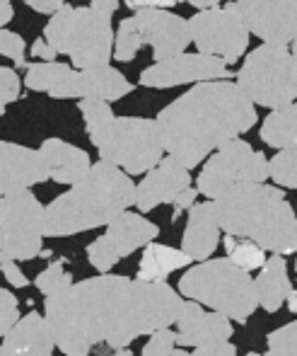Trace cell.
<instances>
[{"instance_id":"obj_38","label":"cell","mask_w":297,"mask_h":356,"mask_svg":"<svg viewBox=\"0 0 297 356\" xmlns=\"http://www.w3.org/2000/svg\"><path fill=\"white\" fill-rule=\"evenodd\" d=\"M32 56L34 58H42V61H56L58 51L46 42V39L42 37V39H37V42L32 44Z\"/></svg>"},{"instance_id":"obj_2","label":"cell","mask_w":297,"mask_h":356,"mask_svg":"<svg viewBox=\"0 0 297 356\" xmlns=\"http://www.w3.org/2000/svg\"><path fill=\"white\" fill-rule=\"evenodd\" d=\"M164 153L194 170L218 145L237 138L259 122L256 104L230 80L196 83L155 117Z\"/></svg>"},{"instance_id":"obj_21","label":"cell","mask_w":297,"mask_h":356,"mask_svg":"<svg viewBox=\"0 0 297 356\" xmlns=\"http://www.w3.org/2000/svg\"><path fill=\"white\" fill-rule=\"evenodd\" d=\"M37 150L42 155L44 165H46L49 179H53L58 184H68L70 187L80 177H85L87 170L92 168V160H90L87 150L60 141V138H46Z\"/></svg>"},{"instance_id":"obj_36","label":"cell","mask_w":297,"mask_h":356,"mask_svg":"<svg viewBox=\"0 0 297 356\" xmlns=\"http://www.w3.org/2000/svg\"><path fill=\"white\" fill-rule=\"evenodd\" d=\"M194 356H237V347L230 344L228 339H220V342H208L194 347Z\"/></svg>"},{"instance_id":"obj_31","label":"cell","mask_w":297,"mask_h":356,"mask_svg":"<svg viewBox=\"0 0 297 356\" xmlns=\"http://www.w3.org/2000/svg\"><path fill=\"white\" fill-rule=\"evenodd\" d=\"M24 49H27V44H24V39L17 32H10V29L0 27V56L12 58L17 68H27L29 63L24 58Z\"/></svg>"},{"instance_id":"obj_49","label":"cell","mask_w":297,"mask_h":356,"mask_svg":"<svg viewBox=\"0 0 297 356\" xmlns=\"http://www.w3.org/2000/svg\"><path fill=\"white\" fill-rule=\"evenodd\" d=\"M174 3H177V5H179V3H186V0H174Z\"/></svg>"},{"instance_id":"obj_6","label":"cell","mask_w":297,"mask_h":356,"mask_svg":"<svg viewBox=\"0 0 297 356\" xmlns=\"http://www.w3.org/2000/svg\"><path fill=\"white\" fill-rule=\"evenodd\" d=\"M44 39L70 58L73 68L107 66L114 54L112 17L92 8L63 5L44 27Z\"/></svg>"},{"instance_id":"obj_12","label":"cell","mask_w":297,"mask_h":356,"mask_svg":"<svg viewBox=\"0 0 297 356\" xmlns=\"http://www.w3.org/2000/svg\"><path fill=\"white\" fill-rule=\"evenodd\" d=\"M189 34L191 44L201 54L223 58L228 66L244 56L251 37L249 29L239 19V15L232 13L230 8H220V5L198 10L189 19Z\"/></svg>"},{"instance_id":"obj_28","label":"cell","mask_w":297,"mask_h":356,"mask_svg":"<svg viewBox=\"0 0 297 356\" xmlns=\"http://www.w3.org/2000/svg\"><path fill=\"white\" fill-rule=\"evenodd\" d=\"M63 264H65L63 259H56V262H51L37 279H34V286H37L44 296L58 293V291L68 289V286L73 284V274L65 272Z\"/></svg>"},{"instance_id":"obj_29","label":"cell","mask_w":297,"mask_h":356,"mask_svg":"<svg viewBox=\"0 0 297 356\" xmlns=\"http://www.w3.org/2000/svg\"><path fill=\"white\" fill-rule=\"evenodd\" d=\"M269 352L264 356H297V323H288L266 337Z\"/></svg>"},{"instance_id":"obj_14","label":"cell","mask_w":297,"mask_h":356,"mask_svg":"<svg viewBox=\"0 0 297 356\" xmlns=\"http://www.w3.org/2000/svg\"><path fill=\"white\" fill-rule=\"evenodd\" d=\"M249 34L261 42L293 44L297 37V0H230Z\"/></svg>"},{"instance_id":"obj_7","label":"cell","mask_w":297,"mask_h":356,"mask_svg":"<svg viewBox=\"0 0 297 356\" xmlns=\"http://www.w3.org/2000/svg\"><path fill=\"white\" fill-rule=\"evenodd\" d=\"M99 160L117 165L126 175H145L162 160L164 145L155 119L109 117L107 122L87 129Z\"/></svg>"},{"instance_id":"obj_11","label":"cell","mask_w":297,"mask_h":356,"mask_svg":"<svg viewBox=\"0 0 297 356\" xmlns=\"http://www.w3.org/2000/svg\"><path fill=\"white\" fill-rule=\"evenodd\" d=\"M44 245V204L32 189L0 197V252L15 262L37 259Z\"/></svg>"},{"instance_id":"obj_40","label":"cell","mask_w":297,"mask_h":356,"mask_svg":"<svg viewBox=\"0 0 297 356\" xmlns=\"http://www.w3.org/2000/svg\"><path fill=\"white\" fill-rule=\"evenodd\" d=\"M124 5H128L130 10H143V8H174V0H124Z\"/></svg>"},{"instance_id":"obj_32","label":"cell","mask_w":297,"mask_h":356,"mask_svg":"<svg viewBox=\"0 0 297 356\" xmlns=\"http://www.w3.org/2000/svg\"><path fill=\"white\" fill-rule=\"evenodd\" d=\"M19 90H22V78L15 73V68L0 66V117L5 114L8 104L19 99Z\"/></svg>"},{"instance_id":"obj_5","label":"cell","mask_w":297,"mask_h":356,"mask_svg":"<svg viewBox=\"0 0 297 356\" xmlns=\"http://www.w3.org/2000/svg\"><path fill=\"white\" fill-rule=\"evenodd\" d=\"M179 293L241 325L259 308L251 274L230 262V257H208L189 267L179 279Z\"/></svg>"},{"instance_id":"obj_3","label":"cell","mask_w":297,"mask_h":356,"mask_svg":"<svg viewBox=\"0 0 297 356\" xmlns=\"http://www.w3.org/2000/svg\"><path fill=\"white\" fill-rule=\"evenodd\" d=\"M220 230L246 238L266 252H297V218L285 192L266 182H239L213 199Z\"/></svg>"},{"instance_id":"obj_23","label":"cell","mask_w":297,"mask_h":356,"mask_svg":"<svg viewBox=\"0 0 297 356\" xmlns=\"http://www.w3.org/2000/svg\"><path fill=\"white\" fill-rule=\"evenodd\" d=\"M256 286V300L266 313H278L285 303V296L290 293L293 284L288 277V264H285L283 254L271 252L266 262L259 267V277L254 279Z\"/></svg>"},{"instance_id":"obj_19","label":"cell","mask_w":297,"mask_h":356,"mask_svg":"<svg viewBox=\"0 0 297 356\" xmlns=\"http://www.w3.org/2000/svg\"><path fill=\"white\" fill-rule=\"evenodd\" d=\"M53 342L51 330H49L44 315L37 310L19 318L8 334H3L0 344V356H53Z\"/></svg>"},{"instance_id":"obj_37","label":"cell","mask_w":297,"mask_h":356,"mask_svg":"<svg viewBox=\"0 0 297 356\" xmlns=\"http://www.w3.org/2000/svg\"><path fill=\"white\" fill-rule=\"evenodd\" d=\"M196 197H198V189L196 187H186L181 189V192L174 197V213H172V220H177L181 211H186V209H191V204H196Z\"/></svg>"},{"instance_id":"obj_17","label":"cell","mask_w":297,"mask_h":356,"mask_svg":"<svg viewBox=\"0 0 297 356\" xmlns=\"http://www.w3.org/2000/svg\"><path fill=\"white\" fill-rule=\"evenodd\" d=\"M49 179L39 150L27 145L0 141V197L22 189H32Z\"/></svg>"},{"instance_id":"obj_8","label":"cell","mask_w":297,"mask_h":356,"mask_svg":"<svg viewBox=\"0 0 297 356\" xmlns=\"http://www.w3.org/2000/svg\"><path fill=\"white\" fill-rule=\"evenodd\" d=\"M22 83L34 92H46L49 97L56 99L94 97L117 102L133 92V83L109 63L94 68H73L58 61L29 63Z\"/></svg>"},{"instance_id":"obj_45","label":"cell","mask_w":297,"mask_h":356,"mask_svg":"<svg viewBox=\"0 0 297 356\" xmlns=\"http://www.w3.org/2000/svg\"><path fill=\"white\" fill-rule=\"evenodd\" d=\"M112 356H135L133 352H130L128 347H121V349H117V352H114Z\"/></svg>"},{"instance_id":"obj_39","label":"cell","mask_w":297,"mask_h":356,"mask_svg":"<svg viewBox=\"0 0 297 356\" xmlns=\"http://www.w3.org/2000/svg\"><path fill=\"white\" fill-rule=\"evenodd\" d=\"M34 13H42V15H53L56 10L63 8V0H24Z\"/></svg>"},{"instance_id":"obj_33","label":"cell","mask_w":297,"mask_h":356,"mask_svg":"<svg viewBox=\"0 0 297 356\" xmlns=\"http://www.w3.org/2000/svg\"><path fill=\"white\" fill-rule=\"evenodd\" d=\"M174 347H177V332H172L169 327H162L150 332V339L145 342L140 356H169Z\"/></svg>"},{"instance_id":"obj_42","label":"cell","mask_w":297,"mask_h":356,"mask_svg":"<svg viewBox=\"0 0 297 356\" xmlns=\"http://www.w3.org/2000/svg\"><path fill=\"white\" fill-rule=\"evenodd\" d=\"M15 10H12V3L10 0H0V27H5V24L12 19Z\"/></svg>"},{"instance_id":"obj_30","label":"cell","mask_w":297,"mask_h":356,"mask_svg":"<svg viewBox=\"0 0 297 356\" xmlns=\"http://www.w3.org/2000/svg\"><path fill=\"white\" fill-rule=\"evenodd\" d=\"M87 259L99 274L112 272V269L121 262V257L114 252V248L109 245V240L104 238V235H99L97 240H92V243L87 245Z\"/></svg>"},{"instance_id":"obj_9","label":"cell","mask_w":297,"mask_h":356,"mask_svg":"<svg viewBox=\"0 0 297 356\" xmlns=\"http://www.w3.org/2000/svg\"><path fill=\"white\" fill-rule=\"evenodd\" d=\"M237 88L259 107H283L297 97V61L290 44L264 42L235 73Z\"/></svg>"},{"instance_id":"obj_25","label":"cell","mask_w":297,"mask_h":356,"mask_svg":"<svg viewBox=\"0 0 297 356\" xmlns=\"http://www.w3.org/2000/svg\"><path fill=\"white\" fill-rule=\"evenodd\" d=\"M261 141L271 148H293L297 145V104H283L271 109V114L261 124Z\"/></svg>"},{"instance_id":"obj_4","label":"cell","mask_w":297,"mask_h":356,"mask_svg":"<svg viewBox=\"0 0 297 356\" xmlns=\"http://www.w3.org/2000/svg\"><path fill=\"white\" fill-rule=\"evenodd\" d=\"M133 202L135 184L130 175L107 160L92 163L85 177L44 207V238H68L102 228Z\"/></svg>"},{"instance_id":"obj_16","label":"cell","mask_w":297,"mask_h":356,"mask_svg":"<svg viewBox=\"0 0 297 356\" xmlns=\"http://www.w3.org/2000/svg\"><path fill=\"white\" fill-rule=\"evenodd\" d=\"M186 187H191V170H186L172 155H162V160L145 172L143 182L135 184L133 207H138L140 213H148L162 204H172Z\"/></svg>"},{"instance_id":"obj_13","label":"cell","mask_w":297,"mask_h":356,"mask_svg":"<svg viewBox=\"0 0 297 356\" xmlns=\"http://www.w3.org/2000/svg\"><path fill=\"white\" fill-rule=\"evenodd\" d=\"M232 71L230 66L218 56L210 54H186L181 51L177 56L155 61L150 68L140 73V85L155 90L177 88V85L189 83H203V80H230Z\"/></svg>"},{"instance_id":"obj_22","label":"cell","mask_w":297,"mask_h":356,"mask_svg":"<svg viewBox=\"0 0 297 356\" xmlns=\"http://www.w3.org/2000/svg\"><path fill=\"white\" fill-rule=\"evenodd\" d=\"M158 235H160V228L153 220H148L143 213H133L126 209V211H121L117 218H112L107 223L104 238L109 240L114 252L124 259V257H130L135 250L153 243Z\"/></svg>"},{"instance_id":"obj_27","label":"cell","mask_w":297,"mask_h":356,"mask_svg":"<svg viewBox=\"0 0 297 356\" xmlns=\"http://www.w3.org/2000/svg\"><path fill=\"white\" fill-rule=\"evenodd\" d=\"M228 257H230V262L237 264L239 269L254 272V269H259L261 264L266 262V250L259 248L256 243H251V240L241 238L232 245V250L228 252Z\"/></svg>"},{"instance_id":"obj_1","label":"cell","mask_w":297,"mask_h":356,"mask_svg":"<svg viewBox=\"0 0 297 356\" xmlns=\"http://www.w3.org/2000/svg\"><path fill=\"white\" fill-rule=\"evenodd\" d=\"M184 298L167 282L99 274L46 296L44 320L63 356H87L94 344L128 347L143 334L172 327Z\"/></svg>"},{"instance_id":"obj_47","label":"cell","mask_w":297,"mask_h":356,"mask_svg":"<svg viewBox=\"0 0 297 356\" xmlns=\"http://www.w3.org/2000/svg\"><path fill=\"white\" fill-rule=\"evenodd\" d=\"M39 257L49 259V257H51V250H44V248H42V252H39Z\"/></svg>"},{"instance_id":"obj_43","label":"cell","mask_w":297,"mask_h":356,"mask_svg":"<svg viewBox=\"0 0 297 356\" xmlns=\"http://www.w3.org/2000/svg\"><path fill=\"white\" fill-rule=\"evenodd\" d=\"M189 5H194L196 10H208V8H218L223 0H186Z\"/></svg>"},{"instance_id":"obj_35","label":"cell","mask_w":297,"mask_h":356,"mask_svg":"<svg viewBox=\"0 0 297 356\" xmlns=\"http://www.w3.org/2000/svg\"><path fill=\"white\" fill-rule=\"evenodd\" d=\"M0 272H3V277L8 279V284H12L15 289H24V286H29L27 277L22 274V269L15 264L12 257H8V254L0 252Z\"/></svg>"},{"instance_id":"obj_41","label":"cell","mask_w":297,"mask_h":356,"mask_svg":"<svg viewBox=\"0 0 297 356\" xmlns=\"http://www.w3.org/2000/svg\"><path fill=\"white\" fill-rule=\"evenodd\" d=\"M90 8L97 10V13H102V15H107V17H112V15L119 10V0H92Z\"/></svg>"},{"instance_id":"obj_46","label":"cell","mask_w":297,"mask_h":356,"mask_svg":"<svg viewBox=\"0 0 297 356\" xmlns=\"http://www.w3.org/2000/svg\"><path fill=\"white\" fill-rule=\"evenodd\" d=\"M169 356H194V354H189L186 349H172V352H169Z\"/></svg>"},{"instance_id":"obj_24","label":"cell","mask_w":297,"mask_h":356,"mask_svg":"<svg viewBox=\"0 0 297 356\" xmlns=\"http://www.w3.org/2000/svg\"><path fill=\"white\" fill-rule=\"evenodd\" d=\"M194 259L184 252V250H174L167 248V245H158L153 243L145 245L143 257H140L138 264V279L143 282H167V277L177 269H184Z\"/></svg>"},{"instance_id":"obj_48","label":"cell","mask_w":297,"mask_h":356,"mask_svg":"<svg viewBox=\"0 0 297 356\" xmlns=\"http://www.w3.org/2000/svg\"><path fill=\"white\" fill-rule=\"evenodd\" d=\"M246 356H264V354H256V352H249V354H246Z\"/></svg>"},{"instance_id":"obj_18","label":"cell","mask_w":297,"mask_h":356,"mask_svg":"<svg viewBox=\"0 0 297 356\" xmlns=\"http://www.w3.org/2000/svg\"><path fill=\"white\" fill-rule=\"evenodd\" d=\"M177 344L179 347H201L208 342H220V339L232 337V323L223 313L215 310H203V305L186 298L181 303L177 318Z\"/></svg>"},{"instance_id":"obj_20","label":"cell","mask_w":297,"mask_h":356,"mask_svg":"<svg viewBox=\"0 0 297 356\" xmlns=\"http://www.w3.org/2000/svg\"><path fill=\"white\" fill-rule=\"evenodd\" d=\"M220 245V225L215 218L213 199L201 204H191L189 220H186L181 250L189 254L194 262H203L218 250Z\"/></svg>"},{"instance_id":"obj_10","label":"cell","mask_w":297,"mask_h":356,"mask_svg":"<svg viewBox=\"0 0 297 356\" xmlns=\"http://www.w3.org/2000/svg\"><path fill=\"white\" fill-rule=\"evenodd\" d=\"M266 179H269L266 155L237 136L218 145L208 155L203 170L196 177V189L203 197L215 199L239 182H266Z\"/></svg>"},{"instance_id":"obj_26","label":"cell","mask_w":297,"mask_h":356,"mask_svg":"<svg viewBox=\"0 0 297 356\" xmlns=\"http://www.w3.org/2000/svg\"><path fill=\"white\" fill-rule=\"evenodd\" d=\"M269 177L278 187L297 189V145H293V148H280L269 160Z\"/></svg>"},{"instance_id":"obj_15","label":"cell","mask_w":297,"mask_h":356,"mask_svg":"<svg viewBox=\"0 0 297 356\" xmlns=\"http://www.w3.org/2000/svg\"><path fill=\"white\" fill-rule=\"evenodd\" d=\"M140 47H153V61L177 56L191 44L189 19L164 8H143L128 17Z\"/></svg>"},{"instance_id":"obj_44","label":"cell","mask_w":297,"mask_h":356,"mask_svg":"<svg viewBox=\"0 0 297 356\" xmlns=\"http://www.w3.org/2000/svg\"><path fill=\"white\" fill-rule=\"evenodd\" d=\"M285 303H288L290 313H297V293H295V289H290V293L285 296Z\"/></svg>"},{"instance_id":"obj_34","label":"cell","mask_w":297,"mask_h":356,"mask_svg":"<svg viewBox=\"0 0 297 356\" xmlns=\"http://www.w3.org/2000/svg\"><path fill=\"white\" fill-rule=\"evenodd\" d=\"M19 320V300L8 289H0V337Z\"/></svg>"}]
</instances>
